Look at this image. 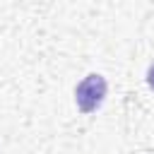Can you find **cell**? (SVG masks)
Returning <instances> with one entry per match:
<instances>
[{
  "label": "cell",
  "instance_id": "6da1fadb",
  "mask_svg": "<svg viewBox=\"0 0 154 154\" xmlns=\"http://www.w3.org/2000/svg\"><path fill=\"white\" fill-rule=\"evenodd\" d=\"M106 89H108V84H106V79H103L101 75H96V72L87 75V77L77 84V89H75L77 108H79L82 113L96 111V108L103 103V99H106Z\"/></svg>",
  "mask_w": 154,
  "mask_h": 154
},
{
  "label": "cell",
  "instance_id": "7a4b0ae2",
  "mask_svg": "<svg viewBox=\"0 0 154 154\" xmlns=\"http://www.w3.org/2000/svg\"><path fill=\"white\" fill-rule=\"evenodd\" d=\"M147 84L154 89V63L149 65V70H147Z\"/></svg>",
  "mask_w": 154,
  "mask_h": 154
}]
</instances>
